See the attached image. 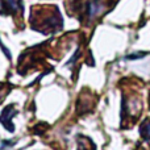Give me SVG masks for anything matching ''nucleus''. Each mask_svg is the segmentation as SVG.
Returning a JSON list of instances; mask_svg holds the SVG:
<instances>
[{
	"instance_id": "nucleus-1",
	"label": "nucleus",
	"mask_w": 150,
	"mask_h": 150,
	"mask_svg": "<svg viewBox=\"0 0 150 150\" xmlns=\"http://www.w3.org/2000/svg\"><path fill=\"white\" fill-rule=\"evenodd\" d=\"M16 113H17V112L13 111L12 105H9V107H7V108L1 112V115H0V122H1V124L5 127V125H7V121H8V128H7V129L9 130V132H13V129H15L13 124L11 122V119H12Z\"/></svg>"
},
{
	"instance_id": "nucleus-2",
	"label": "nucleus",
	"mask_w": 150,
	"mask_h": 150,
	"mask_svg": "<svg viewBox=\"0 0 150 150\" xmlns=\"http://www.w3.org/2000/svg\"><path fill=\"white\" fill-rule=\"evenodd\" d=\"M99 4H100L99 0H92V1L90 3V7H88V17H90V20L95 17V15L98 13L99 8H100V5Z\"/></svg>"
},
{
	"instance_id": "nucleus-3",
	"label": "nucleus",
	"mask_w": 150,
	"mask_h": 150,
	"mask_svg": "<svg viewBox=\"0 0 150 150\" xmlns=\"http://www.w3.org/2000/svg\"><path fill=\"white\" fill-rule=\"evenodd\" d=\"M141 134L145 140H150V120L146 122H144L141 127Z\"/></svg>"
},
{
	"instance_id": "nucleus-4",
	"label": "nucleus",
	"mask_w": 150,
	"mask_h": 150,
	"mask_svg": "<svg viewBox=\"0 0 150 150\" xmlns=\"http://www.w3.org/2000/svg\"><path fill=\"white\" fill-rule=\"evenodd\" d=\"M7 5L12 12H17L18 9H21L20 0H7Z\"/></svg>"
},
{
	"instance_id": "nucleus-5",
	"label": "nucleus",
	"mask_w": 150,
	"mask_h": 150,
	"mask_svg": "<svg viewBox=\"0 0 150 150\" xmlns=\"http://www.w3.org/2000/svg\"><path fill=\"white\" fill-rule=\"evenodd\" d=\"M0 12H3V1L0 0Z\"/></svg>"
}]
</instances>
